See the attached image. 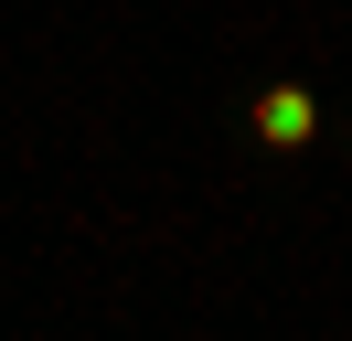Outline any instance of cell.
Here are the masks:
<instances>
[{"label": "cell", "mask_w": 352, "mask_h": 341, "mask_svg": "<svg viewBox=\"0 0 352 341\" xmlns=\"http://www.w3.org/2000/svg\"><path fill=\"white\" fill-rule=\"evenodd\" d=\"M309 128H320V96H309V85H267L256 96V139L267 149H299Z\"/></svg>", "instance_id": "obj_1"}]
</instances>
